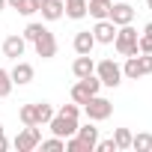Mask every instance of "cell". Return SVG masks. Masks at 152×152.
<instances>
[{"label":"cell","mask_w":152,"mask_h":152,"mask_svg":"<svg viewBox=\"0 0 152 152\" xmlns=\"http://www.w3.org/2000/svg\"><path fill=\"white\" fill-rule=\"evenodd\" d=\"M18 116H21L24 125H36V107H33V104H24V107L18 110Z\"/></svg>","instance_id":"obj_26"},{"label":"cell","mask_w":152,"mask_h":152,"mask_svg":"<svg viewBox=\"0 0 152 152\" xmlns=\"http://www.w3.org/2000/svg\"><path fill=\"white\" fill-rule=\"evenodd\" d=\"M39 143H42V131H39V125H27V128L18 131V137H15V149H18V152H33Z\"/></svg>","instance_id":"obj_7"},{"label":"cell","mask_w":152,"mask_h":152,"mask_svg":"<svg viewBox=\"0 0 152 152\" xmlns=\"http://www.w3.org/2000/svg\"><path fill=\"white\" fill-rule=\"evenodd\" d=\"M42 149H45V152H63V149H66V140L54 134L51 140H42Z\"/></svg>","instance_id":"obj_25"},{"label":"cell","mask_w":152,"mask_h":152,"mask_svg":"<svg viewBox=\"0 0 152 152\" xmlns=\"http://www.w3.org/2000/svg\"><path fill=\"white\" fill-rule=\"evenodd\" d=\"M12 87H15V84H12V75H9L6 69H0V99H6V96L12 93Z\"/></svg>","instance_id":"obj_22"},{"label":"cell","mask_w":152,"mask_h":152,"mask_svg":"<svg viewBox=\"0 0 152 152\" xmlns=\"http://www.w3.org/2000/svg\"><path fill=\"white\" fill-rule=\"evenodd\" d=\"M6 149H9V140H6L3 134H0V152H6Z\"/></svg>","instance_id":"obj_32"},{"label":"cell","mask_w":152,"mask_h":152,"mask_svg":"<svg viewBox=\"0 0 152 152\" xmlns=\"http://www.w3.org/2000/svg\"><path fill=\"white\" fill-rule=\"evenodd\" d=\"M72 72L75 78H90V75H96V60L90 54H78V60L72 63Z\"/></svg>","instance_id":"obj_12"},{"label":"cell","mask_w":152,"mask_h":152,"mask_svg":"<svg viewBox=\"0 0 152 152\" xmlns=\"http://www.w3.org/2000/svg\"><path fill=\"white\" fill-rule=\"evenodd\" d=\"M143 33H149V36H152V21H149V24L143 27Z\"/></svg>","instance_id":"obj_33"},{"label":"cell","mask_w":152,"mask_h":152,"mask_svg":"<svg viewBox=\"0 0 152 152\" xmlns=\"http://www.w3.org/2000/svg\"><path fill=\"white\" fill-rule=\"evenodd\" d=\"M146 75H152V54H131L122 66V78L137 81V78H146Z\"/></svg>","instance_id":"obj_1"},{"label":"cell","mask_w":152,"mask_h":152,"mask_svg":"<svg viewBox=\"0 0 152 152\" xmlns=\"http://www.w3.org/2000/svg\"><path fill=\"white\" fill-rule=\"evenodd\" d=\"M137 51L140 54H152V36L149 33H140L137 36Z\"/></svg>","instance_id":"obj_28"},{"label":"cell","mask_w":152,"mask_h":152,"mask_svg":"<svg viewBox=\"0 0 152 152\" xmlns=\"http://www.w3.org/2000/svg\"><path fill=\"white\" fill-rule=\"evenodd\" d=\"M48 125H51V131H54L57 137H63V140H66V137H72L75 131H78V119H75V116H66V113H60V110L51 116V122H48Z\"/></svg>","instance_id":"obj_6"},{"label":"cell","mask_w":152,"mask_h":152,"mask_svg":"<svg viewBox=\"0 0 152 152\" xmlns=\"http://www.w3.org/2000/svg\"><path fill=\"white\" fill-rule=\"evenodd\" d=\"M33 45H36V54H39L42 60H51V57H57V39H54V33H51L48 27L42 30V36H39Z\"/></svg>","instance_id":"obj_8"},{"label":"cell","mask_w":152,"mask_h":152,"mask_svg":"<svg viewBox=\"0 0 152 152\" xmlns=\"http://www.w3.org/2000/svg\"><path fill=\"white\" fill-rule=\"evenodd\" d=\"M84 113H87V119H93V122H104V119H110L113 104H110L107 99H102V96H93V99L84 104Z\"/></svg>","instance_id":"obj_5"},{"label":"cell","mask_w":152,"mask_h":152,"mask_svg":"<svg viewBox=\"0 0 152 152\" xmlns=\"http://www.w3.org/2000/svg\"><path fill=\"white\" fill-rule=\"evenodd\" d=\"M0 39H3V36H0Z\"/></svg>","instance_id":"obj_37"},{"label":"cell","mask_w":152,"mask_h":152,"mask_svg":"<svg viewBox=\"0 0 152 152\" xmlns=\"http://www.w3.org/2000/svg\"><path fill=\"white\" fill-rule=\"evenodd\" d=\"M75 137H78V140H84L93 152H96V140H99V128L93 125V119L87 122V125H78V131H75Z\"/></svg>","instance_id":"obj_15"},{"label":"cell","mask_w":152,"mask_h":152,"mask_svg":"<svg viewBox=\"0 0 152 152\" xmlns=\"http://www.w3.org/2000/svg\"><path fill=\"white\" fill-rule=\"evenodd\" d=\"M110 6H113V0H87V12H90L96 21L107 18V15H110Z\"/></svg>","instance_id":"obj_16"},{"label":"cell","mask_w":152,"mask_h":152,"mask_svg":"<svg viewBox=\"0 0 152 152\" xmlns=\"http://www.w3.org/2000/svg\"><path fill=\"white\" fill-rule=\"evenodd\" d=\"M60 113H66V116H75V119H78V116H81V104H63V107H60Z\"/></svg>","instance_id":"obj_30"},{"label":"cell","mask_w":152,"mask_h":152,"mask_svg":"<svg viewBox=\"0 0 152 152\" xmlns=\"http://www.w3.org/2000/svg\"><path fill=\"white\" fill-rule=\"evenodd\" d=\"M116 27H122V24H131L134 21V6H128L125 0H119V3H113L110 6V15H107Z\"/></svg>","instance_id":"obj_9"},{"label":"cell","mask_w":152,"mask_h":152,"mask_svg":"<svg viewBox=\"0 0 152 152\" xmlns=\"http://www.w3.org/2000/svg\"><path fill=\"white\" fill-rule=\"evenodd\" d=\"M3 9H6V0H0V12H3Z\"/></svg>","instance_id":"obj_34"},{"label":"cell","mask_w":152,"mask_h":152,"mask_svg":"<svg viewBox=\"0 0 152 152\" xmlns=\"http://www.w3.org/2000/svg\"><path fill=\"white\" fill-rule=\"evenodd\" d=\"M24 48H27V42H24V36H6L3 39V54L9 57V60H18V57H24Z\"/></svg>","instance_id":"obj_13"},{"label":"cell","mask_w":152,"mask_h":152,"mask_svg":"<svg viewBox=\"0 0 152 152\" xmlns=\"http://www.w3.org/2000/svg\"><path fill=\"white\" fill-rule=\"evenodd\" d=\"M93 36H96V42H102V45H113L116 24H113L110 18H102V21H96V27H93Z\"/></svg>","instance_id":"obj_10"},{"label":"cell","mask_w":152,"mask_h":152,"mask_svg":"<svg viewBox=\"0 0 152 152\" xmlns=\"http://www.w3.org/2000/svg\"><path fill=\"white\" fill-rule=\"evenodd\" d=\"M9 75H12V84L24 87V84H30V81H33V75H36V72H33V66H30V63L15 60V66H12V72H9Z\"/></svg>","instance_id":"obj_11"},{"label":"cell","mask_w":152,"mask_h":152,"mask_svg":"<svg viewBox=\"0 0 152 152\" xmlns=\"http://www.w3.org/2000/svg\"><path fill=\"white\" fill-rule=\"evenodd\" d=\"M75 51H78V54H93V48L99 45L96 42V36H93V30H81L78 36H75Z\"/></svg>","instance_id":"obj_14"},{"label":"cell","mask_w":152,"mask_h":152,"mask_svg":"<svg viewBox=\"0 0 152 152\" xmlns=\"http://www.w3.org/2000/svg\"><path fill=\"white\" fill-rule=\"evenodd\" d=\"M6 6H12V9H15V12H21V15H33L30 0H6Z\"/></svg>","instance_id":"obj_27"},{"label":"cell","mask_w":152,"mask_h":152,"mask_svg":"<svg viewBox=\"0 0 152 152\" xmlns=\"http://www.w3.org/2000/svg\"><path fill=\"white\" fill-rule=\"evenodd\" d=\"M131 149H137V152H149V149H152V134H146V131L134 134V137H131Z\"/></svg>","instance_id":"obj_20"},{"label":"cell","mask_w":152,"mask_h":152,"mask_svg":"<svg viewBox=\"0 0 152 152\" xmlns=\"http://www.w3.org/2000/svg\"><path fill=\"white\" fill-rule=\"evenodd\" d=\"M146 6H149V9H152V0H146Z\"/></svg>","instance_id":"obj_35"},{"label":"cell","mask_w":152,"mask_h":152,"mask_svg":"<svg viewBox=\"0 0 152 152\" xmlns=\"http://www.w3.org/2000/svg\"><path fill=\"white\" fill-rule=\"evenodd\" d=\"M96 152H116L113 137H110V140H96Z\"/></svg>","instance_id":"obj_29"},{"label":"cell","mask_w":152,"mask_h":152,"mask_svg":"<svg viewBox=\"0 0 152 152\" xmlns=\"http://www.w3.org/2000/svg\"><path fill=\"white\" fill-rule=\"evenodd\" d=\"M63 6H66V15L75 21H81L87 15V0H63Z\"/></svg>","instance_id":"obj_18"},{"label":"cell","mask_w":152,"mask_h":152,"mask_svg":"<svg viewBox=\"0 0 152 152\" xmlns=\"http://www.w3.org/2000/svg\"><path fill=\"white\" fill-rule=\"evenodd\" d=\"M131 131L128 128H116L113 131V143H116V149H131Z\"/></svg>","instance_id":"obj_21"},{"label":"cell","mask_w":152,"mask_h":152,"mask_svg":"<svg viewBox=\"0 0 152 152\" xmlns=\"http://www.w3.org/2000/svg\"><path fill=\"white\" fill-rule=\"evenodd\" d=\"M42 30H45L42 24H36V21H30V24L24 27V42H36V39L42 36Z\"/></svg>","instance_id":"obj_24"},{"label":"cell","mask_w":152,"mask_h":152,"mask_svg":"<svg viewBox=\"0 0 152 152\" xmlns=\"http://www.w3.org/2000/svg\"><path fill=\"white\" fill-rule=\"evenodd\" d=\"M102 90V81L96 78V75H90V78H78V84L72 87V102L75 104H87L93 96H99Z\"/></svg>","instance_id":"obj_4"},{"label":"cell","mask_w":152,"mask_h":152,"mask_svg":"<svg viewBox=\"0 0 152 152\" xmlns=\"http://www.w3.org/2000/svg\"><path fill=\"white\" fill-rule=\"evenodd\" d=\"M0 134H3V122H0Z\"/></svg>","instance_id":"obj_36"},{"label":"cell","mask_w":152,"mask_h":152,"mask_svg":"<svg viewBox=\"0 0 152 152\" xmlns=\"http://www.w3.org/2000/svg\"><path fill=\"white\" fill-rule=\"evenodd\" d=\"M96 78L102 81V87H119L122 84V66L116 63V60H102V63H96Z\"/></svg>","instance_id":"obj_3"},{"label":"cell","mask_w":152,"mask_h":152,"mask_svg":"<svg viewBox=\"0 0 152 152\" xmlns=\"http://www.w3.org/2000/svg\"><path fill=\"white\" fill-rule=\"evenodd\" d=\"M45 3H48V0H30V6H33V12H39V9H42Z\"/></svg>","instance_id":"obj_31"},{"label":"cell","mask_w":152,"mask_h":152,"mask_svg":"<svg viewBox=\"0 0 152 152\" xmlns=\"http://www.w3.org/2000/svg\"><path fill=\"white\" fill-rule=\"evenodd\" d=\"M113 48L119 57H131V54H140L137 51V30L131 24H122L116 27V36H113Z\"/></svg>","instance_id":"obj_2"},{"label":"cell","mask_w":152,"mask_h":152,"mask_svg":"<svg viewBox=\"0 0 152 152\" xmlns=\"http://www.w3.org/2000/svg\"><path fill=\"white\" fill-rule=\"evenodd\" d=\"M66 152H93V149H90L84 140H78V137L72 134V137H66Z\"/></svg>","instance_id":"obj_23"},{"label":"cell","mask_w":152,"mask_h":152,"mask_svg":"<svg viewBox=\"0 0 152 152\" xmlns=\"http://www.w3.org/2000/svg\"><path fill=\"white\" fill-rule=\"evenodd\" d=\"M39 12H42L45 21H60V18L66 15V6H63V0H48V3H45Z\"/></svg>","instance_id":"obj_17"},{"label":"cell","mask_w":152,"mask_h":152,"mask_svg":"<svg viewBox=\"0 0 152 152\" xmlns=\"http://www.w3.org/2000/svg\"><path fill=\"white\" fill-rule=\"evenodd\" d=\"M33 107H36V125H48L51 116H54V107H51L48 102H36Z\"/></svg>","instance_id":"obj_19"}]
</instances>
